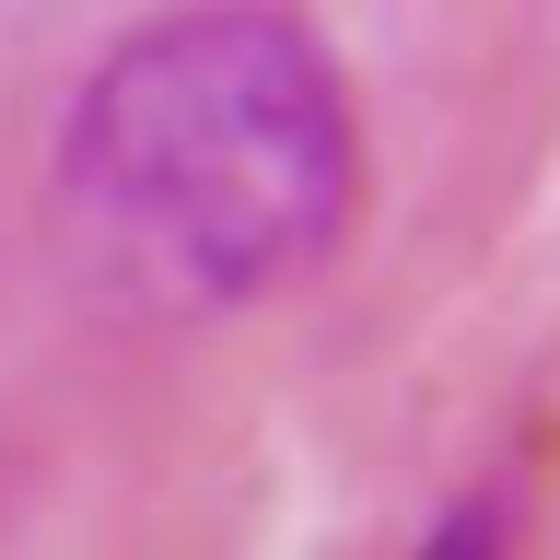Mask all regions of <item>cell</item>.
Masks as SVG:
<instances>
[{
	"label": "cell",
	"mask_w": 560,
	"mask_h": 560,
	"mask_svg": "<svg viewBox=\"0 0 560 560\" xmlns=\"http://www.w3.org/2000/svg\"><path fill=\"white\" fill-rule=\"evenodd\" d=\"M59 187L117 280L164 304H257L350 222V94L292 12L210 0L129 35L70 94Z\"/></svg>",
	"instance_id": "cell-1"
},
{
	"label": "cell",
	"mask_w": 560,
	"mask_h": 560,
	"mask_svg": "<svg viewBox=\"0 0 560 560\" xmlns=\"http://www.w3.org/2000/svg\"><path fill=\"white\" fill-rule=\"evenodd\" d=\"M420 560H502V525L467 502V514H444V525H432V549H420Z\"/></svg>",
	"instance_id": "cell-2"
}]
</instances>
